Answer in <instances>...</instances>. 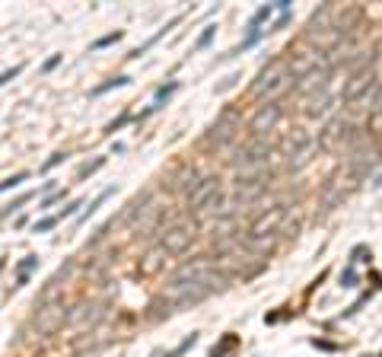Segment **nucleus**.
I'll use <instances>...</instances> for the list:
<instances>
[{
  "label": "nucleus",
  "instance_id": "obj_5",
  "mask_svg": "<svg viewBox=\"0 0 382 357\" xmlns=\"http://www.w3.org/2000/svg\"><path fill=\"white\" fill-rule=\"evenodd\" d=\"M373 83H376V70L373 67H360L357 74H350V83H347V89L341 93V102H347V106H350V102H354L357 96L366 93Z\"/></svg>",
  "mask_w": 382,
  "mask_h": 357
},
{
  "label": "nucleus",
  "instance_id": "obj_4",
  "mask_svg": "<svg viewBox=\"0 0 382 357\" xmlns=\"http://www.w3.org/2000/svg\"><path fill=\"white\" fill-rule=\"evenodd\" d=\"M216 191H220V178H216V176L201 178V182H197L195 188L188 191V210H191V214H197V210H201L204 204H207L210 198L216 195Z\"/></svg>",
  "mask_w": 382,
  "mask_h": 357
},
{
  "label": "nucleus",
  "instance_id": "obj_16",
  "mask_svg": "<svg viewBox=\"0 0 382 357\" xmlns=\"http://www.w3.org/2000/svg\"><path fill=\"white\" fill-rule=\"evenodd\" d=\"M121 38V32H112V35H105V38H99V42H96V48H105V45H112V42H118Z\"/></svg>",
  "mask_w": 382,
  "mask_h": 357
},
{
  "label": "nucleus",
  "instance_id": "obj_13",
  "mask_svg": "<svg viewBox=\"0 0 382 357\" xmlns=\"http://www.w3.org/2000/svg\"><path fill=\"white\" fill-rule=\"evenodd\" d=\"M19 182H25V172H19V176H13V178H6V182H0V191L13 188V185H19Z\"/></svg>",
  "mask_w": 382,
  "mask_h": 357
},
{
  "label": "nucleus",
  "instance_id": "obj_19",
  "mask_svg": "<svg viewBox=\"0 0 382 357\" xmlns=\"http://www.w3.org/2000/svg\"><path fill=\"white\" fill-rule=\"evenodd\" d=\"M373 131H379V134H382V112H376V115H373Z\"/></svg>",
  "mask_w": 382,
  "mask_h": 357
},
{
  "label": "nucleus",
  "instance_id": "obj_1",
  "mask_svg": "<svg viewBox=\"0 0 382 357\" xmlns=\"http://www.w3.org/2000/svg\"><path fill=\"white\" fill-rule=\"evenodd\" d=\"M296 83V76L290 74V67H286V61H274L271 67L265 70V74L255 80V86H252V96L258 102H277V96H284L286 89Z\"/></svg>",
  "mask_w": 382,
  "mask_h": 357
},
{
  "label": "nucleus",
  "instance_id": "obj_11",
  "mask_svg": "<svg viewBox=\"0 0 382 357\" xmlns=\"http://www.w3.org/2000/svg\"><path fill=\"white\" fill-rule=\"evenodd\" d=\"M54 223H57V214H54V217H45V220L35 223V233H45V230H51Z\"/></svg>",
  "mask_w": 382,
  "mask_h": 357
},
{
  "label": "nucleus",
  "instance_id": "obj_15",
  "mask_svg": "<svg viewBox=\"0 0 382 357\" xmlns=\"http://www.w3.org/2000/svg\"><path fill=\"white\" fill-rule=\"evenodd\" d=\"M214 29H216V26H207V29H204V35L197 38V48H204V45H207L210 38H214Z\"/></svg>",
  "mask_w": 382,
  "mask_h": 357
},
{
  "label": "nucleus",
  "instance_id": "obj_17",
  "mask_svg": "<svg viewBox=\"0 0 382 357\" xmlns=\"http://www.w3.org/2000/svg\"><path fill=\"white\" fill-rule=\"evenodd\" d=\"M76 208H80V201L67 204V208H64V210H61V214H57V220H61V217H74V214H76Z\"/></svg>",
  "mask_w": 382,
  "mask_h": 357
},
{
  "label": "nucleus",
  "instance_id": "obj_18",
  "mask_svg": "<svg viewBox=\"0 0 382 357\" xmlns=\"http://www.w3.org/2000/svg\"><path fill=\"white\" fill-rule=\"evenodd\" d=\"M169 93H175V83H169V86H163V89H159V93H156V102H163Z\"/></svg>",
  "mask_w": 382,
  "mask_h": 357
},
{
  "label": "nucleus",
  "instance_id": "obj_6",
  "mask_svg": "<svg viewBox=\"0 0 382 357\" xmlns=\"http://www.w3.org/2000/svg\"><path fill=\"white\" fill-rule=\"evenodd\" d=\"M195 227H188V223H178V227H172V230H166V236H163V249L166 252H185V249L191 246V239H195Z\"/></svg>",
  "mask_w": 382,
  "mask_h": 357
},
{
  "label": "nucleus",
  "instance_id": "obj_10",
  "mask_svg": "<svg viewBox=\"0 0 382 357\" xmlns=\"http://www.w3.org/2000/svg\"><path fill=\"white\" fill-rule=\"evenodd\" d=\"M125 83H127V76H115V80H108V83H102V86H96L93 96H102V93H108L112 86H125Z\"/></svg>",
  "mask_w": 382,
  "mask_h": 357
},
{
  "label": "nucleus",
  "instance_id": "obj_8",
  "mask_svg": "<svg viewBox=\"0 0 382 357\" xmlns=\"http://www.w3.org/2000/svg\"><path fill=\"white\" fill-rule=\"evenodd\" d=\"M341 128H344V118H335V121H331L328 128H325L322 134H318V140H316V144H318V147H325V150H328V147L335 144V137H337V134H341Z\"/></svg>",
  "mask_w": 382,
  "mask_h": 357
},
{
  "label": "nucleus",
  "instance_id": "obj_21",
  "mask_svg": "<svg viewBox=\"0 0 382 357\" xmlns=\"http://www.w3.org/2000/svg\"><path fill=\"white\" fill-rule=\"evenodd\" d=\"M61 159H64V153H54V157H51L48 163H45V169H51V166H57V163H61Z\"/></svg>",
  "mask_w": 382,
  "mask_h": 357
},
{
  "label": "nucleus",
  "instance_id": "obj_3",
  "mask_svg": "<svg viewBox=\"0 0 382 357\" xmlns=\"http://www.w3.org/2000/svg\"><path fill=\"white\" fill-rule=\"evenodd\" d=\"M277 118H280V106H277V102H267V106H258L255 118L248 121V134H252V137H265V134L271 131L274 125H277Z\"/></svg>",
  "mask_w": 382,
  "mask_h": 357
},
{
  "label": "nucleus",
  "instance_id": "obj_7",
  "mask_svg": "<svg viewBox=\"0 0 382 357\" xmlns=\"http://www.w3.org/2000/svg\"><path fill=\"white\" fill-rule=\"evenodd\" d=\"M316 150H318L316 140H306V144L299 147V150H293V153H290V159H286V169H303V166L312 159V153H316Z\"/></svg>",
  "mask_w": 382,
  "mask_h": 357
},
{
  "label": "nucleus",
  "instance_id": "obj_2",
  "mask_svg": "<svg viewBox=\"0 0 382 357\" xmlns=\"http://www.w3.org/2000/svg\"><path fill=\"white\" fill-rule=\"evenodd\" d=\"M239 137H242V121L236 118V115L223 112L220 118H216V125L210 128L207 144H210V147H216V150H226V147H233Z\"/></svg>",
  "mask_w": 382,
  "mask_h": 357
},
{
  "label": "nucleus",
  "instance_id": "obj_9",
  "mask_svg": "<svg viewBox=\"0 0 382 357\" xmlns=\"http://www.w3.org/2000/svg\"><path fill=\"white\" fill-rule=\"evenodd\" d=\"M166 255H169V252H166L163 246H159V249H153V252L146 255V261H144V265H140V271H144V274L159 271V265H163V259H166Z\"/></svg>",
  "mask_w": 382,
  "mask_h": 357
},
{
  "label": "nucleus",
  "instance_id": "obj_12",
  "mask_svg": "<svg viewBox=\"0 0 382 357\" xmlns=\"http://www.w3.org/2000/svg\"><path fill=\"white\" fill-rule=\"evenodd\" d=\"M267 16H271V6H261V10L255 13V19H252V29H255V26H261V23H265Z\"/></svg>",
  "mask_w": 382,
  "mask_h": 357
},
{
  "label": "nucleus",
  "instance_id": "obj_20",
  "mask_svg": "<svg viewBox=\"0 0 382 357\" xmlns=\"http://www.w3.org/2000/svg\"><path fill=\"white\" fill-rule=\"evenodd\" d=\"M57 64H61V55H54V57H48V61H45V70H51V67H57Z\"/></svg>",
  "mask_w": 382,
  "mask_h": 357
},
{
  "label": "nucleus",
  "instance_id": "obj_14",
  "mask_svg": "<svg viewBox=\"0 0 382 357\" xmlns=\"http://www.w3.org/2000/svg\"><path fill=\"white\" fill-rule=\"evenodd\" d=\"M19 70H23V64H16V67H13V70H4V74H0V86H4V83H10L13 76L19 74Z\"/></svg>",
  "mask_w": 382,
  "mask_h": 357
}]
</instances>
